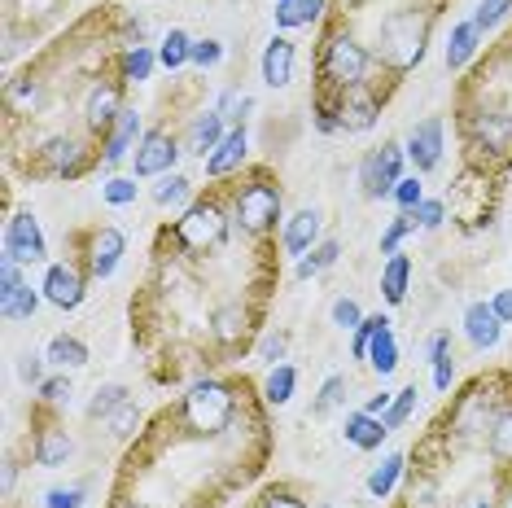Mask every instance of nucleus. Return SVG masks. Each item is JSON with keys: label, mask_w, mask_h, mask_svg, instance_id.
Instances as JSON below:
<instances>
[{"label": "nucleus", "mask_w": 512, "mask_h": 508, "mask_svg": "<svg viewBox=\"0 0 512 508\" xmlns=\"http://www.w3.org/2000/svg\"><path fill=\"white\" fill-rule=\"evenodd\" d=\"M294 79V40L272 36V44L263 49V84L267 88H285Z\"/></svg>", "instance_id": "6ab92c4d"}, {"label": "nucleus", "mask_w": 512, "mask_h": 508, "mask_svg": "<svg viewBox=\"0 0 512 508\" xmlns=\"http://www.w3.org/2000/svg\"><path fill=\"white\" fill-rule=\"evenodd\" d=\"M5 254H14L18 263H40L49 259V246H44V233H40V219L31 211H18L5 228Z\"/></svg>", "instance_id": "1a4fd4ad"}, {"label": "nucleus", "mask_w": 512, "mask_h": 508, "mask_svg": "<svg viewBox=\"0 0 512 508\" xmlns=\"http://www.w3.org/2000/svg\"><path fill=\"white\" fill-rule=\"evenodd\" d=\"M390 320L386 316H364V325L355 329V342H351V355L355 360H368V346H372V338H377L381 329H386Z\"/></svg>", "instance_id": "a19ab883"}, {"label": "nucleus", "mask_w": 512, "mask_h": 508, "mask_svg": "<svg viewBox=\"0 0 512 508\" xmlns=\"http://www.w3.org/2000/svg\"><path fill=\"white\" fill-rule=\"evenodd\" d=\"M416 219H421V228H438L442 219H447V202H438V198H425L421 206H416Z\"/></svg>", "instance_id": "603ef678"}, {"label": "nucleus", "mask_w": 512, "mask_h": 508, "mask_svg": "<svg viewBox=\"0 0 512 508\" xmlns=\"http://www.w3.org/2000/svg\"><path fill=\"white\" fill-rule=\"evenodd\" d=\"M342 5H359V0H342Z\"/></svg>", "instance_id": "052dcab7"}, {"label": "nucleus", "mask_w": 512, "mask_h": 508, "mask_svg": "<svg viewBox=\"0 0 512 508\" xmlns=\"http://www.w3.org/2000/svg\"><path fill=\"white\" fill-rule=\"evenodd\" d=\"M407 281H412V259L407 254H390L386 272H381V294H386L390 307H399L407 298Z\"/></svg>", "instance_id": "a878e982"}, {"label": "nucleus", "mask_w": 512, "mask_h": 508, "mask_svg": "<svg viewBox=\"0 0 512 508\" xmlns=\"http://www.w3.org/2000/svg\"><path fill=\"white\" fill-rule=\"evenodd\" d=\"M491 307H495V316H499V320H504V325H508V320H512V290L495 294V303H491Z\"/></svg>", "instance_id": "bf43d9fd"}, {"label": "nucleus", "mask_w": 512, "mask_h": 508, "mask_svg": "<svg viewBox=\"0 0 512 508\" xmlns=\"http://www.w3.org/2000/svg\"><path fill=\"white\" fill-rule=\"evenodd\" d=\"M232 219L246 228L250 237H267L281 219V189L272 184L267 171H254V176L232 193Z\"/></svg>", "instance_id": "f03ea898"}, {"label": "nucleus", "mask_w": 512, "mask_h": 508, "mask_svg": "<svg viewBox=\"0 0 512 508\" xmlns=\"http://www.w3.org/2000/svg\"><path fill=\"white\" fill-rule=\"evenodd\" d=\"M337 254H342V246H337L333 237H329V241H320V246H311V250L298 259V276L307 281V276H316V272H324V268H333Z\"/></svg>", "instance_id": "72a5a7b5"}, {"label": "nucleus", "mask_w": 512, "mask_h": 508, "mask_svg": "<svg viewBox=\"0 0 512 508\" xmlns=\"http://www.w3.org/2000/svg\"><path fill=\"white\" fill-rule=\"evenodd\" d=\"M123 79H97L84 97V123L92 136H110V127L123 114Z\"/></svg>", "instance_id": "0eeeda50"}, {"label": "nucleus", "mask_w": 512, "mask_h": 508, "mask_svg": "<svg viewBox=\"0 0 512 508\" xmlns=\"http://www.w3.org/2000/svg\"><path fill=\"white\" fill-rule=\"evenodd\" d=\"M368 368L377 377H390L394 368H399V342H394V333H390V325L372 338V346H368Z\"/></svg>", "instance_id": "c85d7f7f"}, {"label": "nucleus", "mask_w": 512, "mask_h": 508, "mask_svg": "<svg viewBox=\"0 0 512 508\" xmlns=\"http://www.w3.org/2000/svg\"><path fill=\"white\" fill-rule=\"evenodd\" d=\"M224 114L219 110H202L193 119V127H189V154H202V158H211L215 154V145L224 141Z\"/></svg>", "instance_id": "aec40b11"}, {"label": "nucleus", "mask_w": 512, "mask_h": 508, "mask_svg": "<svg viewBox=\"0 0 512 508\" xmlns=\"http://www.w3.org/2000/svg\"><path fill=\"white\" fill-rule=\"evenodd\" d=\"M189 198H193V184L184 180V176H176V171L158 176V184H154V202L158 206H184Z\"/></svg>", "instance_id": "f704fd0d"}, {"label": "nucleus", "mask_w": 512, "mask_h": 508, "mask_svg": "<svg viewBox=\"0 0 512 508\" xmlns=\"http://www.w3.org/2000/svg\"><path fill=\"white\" fill-rule=\"evenodd\" d=\"M44 355H22V364H18V373H22V381H31V386H40L44 381Z\"/></svg>", "instance_id": "6e6d98bb"}, {"label": "nucleus", "mask_w": 512, "mask_h": 508, "mask_svg": "<svg viewBox=\"0 0 512 508\" xmlns=\"http://www.w3.org/2000/svg\"><path fill=\"white\" fill-rule=\"evenodd\" d=\"M403 149H407V158L416 163V171H434V167L442 163V119L416 123Z\"/></svg>", "instance_id": "ddd939ff"}, {"label": "nucleus", "mask_w": 512, "mask_h": 508, "mask_svg": "<svg viewBox=\"0 0 512 508\" xmlns=\"http://www.w3.org/2000/svg\"><path fill=\"white\" fill-rule=\"evenodd\" d=\"M136 136H141V114H136V110H123L119 123H114L110 136H106V158H101V163H106V167H119Z\"/></svg>", "instance_id": "412c9836"}, {"label": "nucleus", "mask_w": 512, "mask_h": 508, "mask_svg": "<svg viewBox=\"0 0 512 508\" xmlns=\"http://www.w3.org/2000/svg\"><path fill=\"white\" fill-rule=\"evenodd\" d=\"M250 333H254V316L241 303H219L211 311V338L224 346V351H237V346H246Z\"/></svg>", "instance_id": "9b49d317"}, {"label": "nucleus", "mask_w": 512, "mask_h": 508, "mask_svg": "<svg viewBox=\"0 0 512 508\" xmlns=\"http://www.w3.org/2000/svg\"><path fill=\"white\" fill-rule=\"evenodd\" d=\"M246 149H250L246 127H232L224 141L215 145V154L206 158V176H211V180H224V176H232V171H241V163H246Z\"/></svg>", "instance_id": "4468645a"}, {"label": "nucleus", "mask_w": 512, "mask_h": 508, "mask_svg": "<svg viewBox=\"0 0 512 508\" xmlns=\"http://www.w3.org/2000/svg\"><path fill=\"white\" fill-rule=\"evenodd\" d=\"M390 395H386V390H381V395H372L368 403H364V412H372V417H386V412H390Z\"/></svg>", "instance_id": "13d9d810"}, {"label": "nucleus", "mask_w": 512, "mask_h": 508, "mask_svg": "<svg viewBox=\"0 0 512 508\" xmlns=\"http://www.w3.org/2000/svg\"><path fill=\"white\" fill-rule=\"evenodd\" d=\"M477 44H482V31H477V22H456L447 36V71H464V66L473 62Z\"/></svg>", "instance_id": "4be33fe9"}, {"label": "nucleus", "mask_w": 512, "mask_h": 508, "mask_svg": "<svg viewBox=\"0 0 512 508\" xmlns=\"http://www.w3.org/2000/svg\"><path fill=\"white\" fill-rule=\"evenodd\" d=\"M324 14V0H276V27H311Z\"/></svg>", "instance_id": "bb28decb"}, {"label": "nucleus", "mask_w": 512, "mask_h": 508, "mask_svg": "<svg viewBox=\"0 0 512 508\" xmlns=\"http://www.w3.org/2000/svg\"><path fill=\"white\" fill-rule=\"evenodd\" d=\"M215 110L224 114V123H237L241 114L250 110V97H246V92H241V88H228L224 97H219V106H215Z\"/></svg>", "instance_id": "de8ad7c7"}, {"label": "nucleus", "mask_w": 512, "mask_h": 508, "mask_svg": "<svg viewBox=\"0 0 512 508\" xmlns=\"http://www.w3.org/2000/svg\"><path fill=\"white\" fill-rule=\"evenodd\" d=\"M333 325L337 329H351V333L364 325V311H359L355 298H333Z\"/></svg>", "instance_id": "a18cd8bd"}, {"label": "nucleus", "mask_w": 512, "mask_h": 508, "mask_svg": "<svg viewBox=\"0 0 512 508\" xmlns=\"http://www.w3.org/2000/svg\"><path fill=\"white\" fill-rule=\"evenodd\" d=\"M486 447H491V456L499 460V465L512 469V403H508V408L495 417L491 438H486Z\"/></svg>", "instance_id": "2f4dec72"}, {"label": "nucleus", "mask_w": 512, "mask_h": 508, "mask_svg": "<svg viewBox=\"0 0 512 508\" xmlns=\"http://www.w3.org/2000/svg\"><path fill=\"white\" fill-rule=\"evenodd\" d=\"M18 290H22L18 259H14V254H5V259H0V303H9V298H14Z\"/></svg>", "instance_id": "49530a36"}, {"label": "nucleus", "mask_w": 512, "mask_h": 508, "mask_svg": "<svg viewBox=\"0 0 512 508\" xmlns=\"http://www.w3.org/2000/svg\"><path fill=\"white\" fill-rule=\"evenodd\" d=\"M44 298H49L53 307L62 311H75L79 303H84V272H75L71 263H53L49 272H44Z\"/></svg>", "instance_id": "f8f14e48"}, {"label": "nucleus", "mask_w": 512, "mask_h": 508, "mask_svg": "<svg viewBox=\"0 0 512 508\" xmlns=\"http://www.w3.org/2000/svg\"><path fill=\"white\" fill-rule=\"evenodd\" d=\"M167 237L189 254H211L224 246V237H228V211L215 198H202L184 211V219H176V228H171Z\"/></svg>", "instance_id": "7ed1b4c3"}, {"label": "nucleus", "mask_w": 512, "mask_h": 508, "mask_svg": "<svg viewBox=\"0 0 512 508\" xmlns=\"http://www.w3.org/2000/svg\"><path fill=\"white\" fill-rule=\"evenodd\" d=\"M508 9H512V0H482V5H477V14H473L477 31H491V27H499V22L508 18Z\"/></svg>", "instance_id": "37998d69"}, {"label": "nucleus", "mask_w": 512, "mask_h": 508, "mask_svg": "<svg viewBox=\"0 0 512 508\" xmlns=\"http://www.w3.org/2000/svg\"><path fill=\"white\" fill-rule=\"evenodd\" d=\"M40 399H44V403H66V399H71V377H49V381H40Z\"/></svg>", "instance_id": "3c124183"}, {"label": "nucleus", "mask_w": 512, "mask_h": 508, "mask_svg": "<svg viewBox=\"0 0 512 508\" xmlns=\"http://www.w3.org/2000/svg\"><path fill=\"white\" fill-rule=\"evenodd\" d=\"M176 158H180V141L171 132H145L141 136V149H136V176H167L171 167H176Z\"/></svg>", "instance_id": "9d476101"}, {"label": "nucleus", "mask_w": 512, "mask_h": 508, "mask_svg": "<svg viewBox=\"0 0 512 508\" xmlns=\"http://www.w3.org/2000/svg\"><path fill=\"white\" fill-rule=\"evenodd\" d=\"M71 452H75V443L66 438V430L62 425H40L36 430V443H31V456H36V465H44V469H57V465H66L71 460Z\"/></svg>", "instance_id": "f3484780"}, {"label": "nucleus", "mask_w": 512, "mask_h": 508, "mask_svg": "<svg viewBox=\"0 0 512 508\" xmlns=\"http://www.w3.org/2000/svg\"><path fill=\"white\" fill-rule=\"evenodd\" d=\"M189 57H193V40H189V36H184V31H180V27H171V31H167V36H162L158 62H162V66H167V71H180V66H184V62H189Z\"/></svg>", "instance_id": "473e14b6"}, {"label": "nucleus", "mask_w": 512, "mask_h": 508, "mask_svg": "<svg viewBox=\"0 0 512 508\" xmlns=\"http://www.w3.org/2000/svg\"><path fill=\"white\" fill-rule=\"evenodd\" d=\"M180 417L193 434H224L232 421V386L224 381H197V386L184 395L180 403Z\"/></svg>", "instance_id": "20e7f679"}, {"label": "nucleus", "mask_w": 512, "mask_h": 508, "mask_svg": "<svg viewBox=\"0 0 512 508\" xmlns=\"http://www.w3.org/2000/svg\"><path fill=\"white\" fill-rule=\"evenodd\" d=\"M110 425H114V434H132L136 425H141V412H136L132 403H123V408L110 417Z\"/></svg>", "instance_id": "5fc2aeb1"}, {"label": "nucleus", "mask_w": 512, "mask_h": 508, "mask_svg": "<svg viewBox=\"0 0 512 508\" xmlns=\"http://www.w3.org/2000/svg\"><path fill=\"white\" fill-rule=\"evenodd\" d=\"M390 198L399 202V211H416V206L425 202V189H421V180H416V176H403L399 184H394Z\"/></svg>", "instance_id": "c03bdc74"}, {"label": "nucleus", "mask_w": 512, "mask_h": 508, "mask_svg": "<svg viewBox=\"0 0 512 508\" xmlns=\"http://www.w3.org/2000/svg\"><path fill=\"white\" fill-rule=\"evenodd\" d=\"M36 307H40V294L31 290V285H22L9 303H0V316H5V320H31V316H36Z\"/></svg>", "instance_id": "4c0bfd02"}, {"label": "nucleus", "mask_w": 512, "mask_h": 508, "mask_svg": "<svg viewBox=\"0 0 512 508\" xmlns=\"http://www.w3.org/2000/svg\"><path fill=\"white\" fill-rule=\"evenodd\" d=\"M294 386H298V373H294V364H276L272 373H267L263 399L272 403V408H285V403L294 399Z\"/></svg>", "instance_id": "7c9ffc66"}, {"label": "nucleus", "mask_w": 512, "mask_h": 508, "mask_svg": "<svg viewBox=\"0 0 512 508\" xmlns=\"http://www.w3.org/2000/svg\"><path fill=\"white\" fill-rule=\"evenodd\" d=\"M84 272L88 276H97V281H106V276L119 268V259H123V250H127V241L119 228H92V233H84Z\"/></svg>", "instance_id": "6e6552de"}, {"label": "nucleus", "mask_w": 512, "mask_h": 508, "mask_svg": "<svg viewBox=\"0 0 512 508\" xmlns=\"http://www.w3.org/2000/svg\"><path fill=\"white\" fill-rule=\"evenodd\" d=\"M377 114H381V97L377 92H351V97L337 106V127L342 132H368L372 123H377Z\"/></svg>", "instance_id": "2eb2a0df"}, {"label": "nucleus", "mask_w": 512, "mask_h": 508, "mask_svg": "<svg viewBox=\"0 0 512 508\" xmlns=\"http://www.w3.org/2000/svg\"><path fill=\"white\" fill-rule=\"evenodd\" d=\"M259 508H307V504H302L298 495H289V491H272V495H267V500H263Z\"/></svg>", "instance_id": "4d7b16f0"}, {"label": "nucleus", "mask_w": 512, "mask_h": 508, "mask_svg": "<svg viewBox=\"0 0 512 508\" xmlns=\"http://www.w3.org/2000/svg\"><path fill=\"white\" fill-rule=\"evenodd\" d=\"M154 62H158V53H149L145 44H127L119 53V62H114V71H119L123 84H145L154 75Z\"/></svg>", "instance_id": "b1692460"}, {"label": "nucleus", "mask_w": 512, "mask_h": 508, "mask_svg": "<svg viewBox=\"0 0 512 508\" xmlns=\"http://www.w3.org/2000/svg\"><path fill=\"white\" fill-rule=\"evenodd\" d=\"M416 395H421V390H416V386H403L399 395H394L390 412H386V417H381V421H386L390 430H399V425H407V417H412V412H416Z\"/></svg>", "instance_id": "58836bf2"}, {"label": "nucleus", "mask_w": 512, "mask_h": 508, "mask_svg": "<svg viewBox=\"0 0 512 508\" xmlns=\"http://www.w3.org/2000/svg\"><path fill=\"white\" fill-rule=\"evenodd\" d=\"M84 504V487H53L44 495V508H79Z\"/></svg>", "instance_id": "8fccbe9b"}, {"label": "nucleus", "mask_w": 512, "mask_h": 508, "mask_svg": "<svg viewBox=\"0 0 512 508\" xmlns=\"http://www.w3.org/2000/svg\"><path fill=\"white\" fill-rule=\"evenodd\" d=\"M508 508H512V500H508Z\"/></svg>", "instance_id": "680f3d73"}, {"label": "nucleus", "mask_w": 512, "mask_h": 508, "mask_svg": "<svg viewBox=\"0 0 512 508\" xmlns=\"http://www.w3.org/2000/svg\"><path fill=\"white\" fill-rule=\"evenodd\" d=\"M123 403H132V399H127V386H101L97 399L88 403V417H92V421H110L114 412L123 408Z\"/></svg>", "instance_id": "c9c22d12"}, {"label": "nucleus", "mask_w": 512, "mask_h": 508, "mask_svg": "<svg viewBox=\"0 0 512 508\" xmlns=\"http://www.w3.org/2000/svg\"><path fill=\"white\" fill-rule=\"evenodd\" d=\"M403 145L386 141L381 149H372L364 154V163H359V184H364V198H390L394 184L403 180Z\"/></svg>", "instance_id": "423d86ee"}, {"label": "nucleus", "mask_w": 512, "mask_h": 508, "mask_svg": "<svg viewBox=\"0 0 512 508\" xmlns=\"http://www.w3.org/2000/svg\"><path fill=\"white\" fill-rule=\"evenodd\" d=\"M101 198H106L110 206H132L136 202V176H114L101 184Z\"/></svg>", "instance_id": "79ce46f5"}, {"label": "nucleus", "mask_w": 512, "mask_h": 508, "mask_svg": "<svg viewBox=\"0 0 512 508\" xmlns=\"http://www.w3.org/2000/svg\"><path fill=\"white\" fill-rule=\"evenodd\" d=\"M386 434H390V425L381 421V417H372V412H351V417H346V425H342V438L351 447H359V452H377L381 443H386Z\"/></svg>", "instance_id": "dca6fc26"}, {"label": "nucleus", "mask_w": 512, "mask_h": 508, "mask_svg": "<svg viewBox=\"0 0 512 508\" xmlns=\"http://www.w3.org/2000/svg\"><path fill=\"white\" fill-rule=\"evenodd\" d=\"M88 149L75 141V136H49L40 149H36V163L31 171L36 176H53V180H79L88 171Z\"/></svg>", "instance_id": "39448f33"}, {"label": "nucleus", "mask_w": 512, "mask_h": 508, "mask_svg": "<svg viewBox=\"0 0 512 508\" xmlns=\"http://www.w3.org/2000/svg\"><path fill=\"white\" fill-rule=\"evenodd\" d=\"M429 364H434V390H451V377H456L451 333H434V338H429Z\"/></svg>", "instance_id": "cd10ccee"}, {"label": "nucleus", "mask_w": 512, "mask_h": 508, "mask_svg": "<svg viewBox=\"0 0 512 508\" xmlns=\"http://www.w3.org/2000/svg\"><path fill=\"white\" fill-rule=\"evenodd\" d=\"M403 469H407V456H399V452L381 460V465L368 473V495H372V500H386V495L394 491V482L403 478Z\"/></svg>", "instance_id": "c756f323"}, {"label": "nucleus", "mask_w": 512, "mask_h": 508, "mask_svg": "<svg viewBox=\"0 0 512 508\" xmlns=\"http://www.w3.org/2000/svg\"><path fill=\"white\" fill-rule=\"evenodd\" d=\"M259 360L272 364V368H276V360H285V333H267L259 342Z\"/></svg>", "instance_id": "864d4df0"}, {"label": "nucleus", "mask_w": 512, "mask_h": 508, "mask_svg": "<svg viewBox=\"0 0 512 508\" xmlns=\"http://www.w3.org/2000/svg\"><path fill=\"white\" fill-rule=\"evenodd\" d=\"M342 399H346V377H337V373H333V377L320 386V399L311 403V417H324V412H333Z\"/></svg>", "instance_id": "ea45409f"}, {"label": "nucleus", "mask_w": 512, "mask_h": 508, "mask_svg": "<svg viewBox=\"0 0 512 508\" xmlns=\"http://www.w3.org/2000/svg\"><path fill=\"white\" fill-rule=\"evenodd\" d=\"M44 360H49L53 368H84L88 346L79 342L75 333H57V338H49V346H44Z\"/></svg>", "instance_id": "393cba45"}, {"label": "nucleus", "mask_w": 512, "mask_h": 508, "mask_svg": "<svg viewBox=\"0 0 512 508\" xmlns=\"http://www.w3.org/2000/svg\"><path fill=\"white\" fill-rule=\"evenodd\" d=\"M189 62H193V66H202V71H211V66L224 62V44H219V40H197Z\"/></svg>", "instance_id": "09e8293b"}, {"label": "nucleus", "mask_w": 512, "mask_h": 508, "mask_svg": "<svg viewBox=\"0 0 512 508\" xmlns=\"http://www.w3.org/2000/svg\"><path fill=\"white\" fill-rule=\"evenodd\" d=\"M425 40H429V18L416 14V9H394V14L381 18V62L394 75H407L421 62Z\"/></svg>", "instance_id": "f257e3e1"}, {"label": "nucleus", "mask_w": 512, "mask_h": 508, "mask_svg": "<svg viewBox=\"0 0 512 508\" xmlns=\"http://www.w3.org/2000/svg\"><path fill=\"white\" fill-rule=\"evenodd\" d=\"M421 228V219H416V211H399L390 219V228L381 233V254H399V241L407 237V233H416Z\"/></svg>", "instance_id": "e433bc0d"}, {"label": "nucleus", "mask_w": 512, "mask_h": 508, "mask_svg": "<svg viewBox=\"0 0 512 508\" xmlns=\"http://www.w3.org/2000/svg\"><path fill=\"white\" fill-rule=\"evenodd\" d=\"M320 224H324L320 211H311V206H307V211H298V215L285 224V237H281L285 250H289V254H307L311 246H316V237H320Z\"/></svg>", "instance_id": "5701e85b"}, {"label": "nucleus", "mask_w": 512, "mask_h": 508, "mask_svg": "<svg viewBox=\"0 0 512 508\" xmlns=\"http://www.w3.org/2000/svg\"><path fill=\"white\" fill-rule=\"evenodd\" d=\"M464 333H469V342L477 346V351H491V346H499V333H504V320L495 316V307L473 303L469 311H464Z\"/></svg>", "instance_id": "a211bd4d"}]
</instances>
